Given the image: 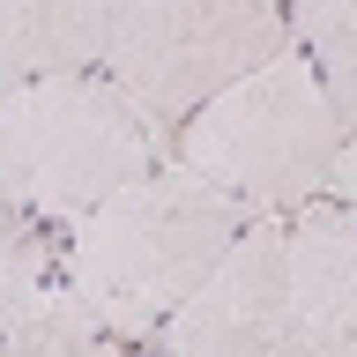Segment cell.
I'll return each instance as SVG.
<instances>
[{
    "instance_id": "6da1fadb",
    "label": "cell",
    "mask_w": 357,
    "mask_h": 357,
    "mask_svg": "<svg viewBox=\"0 0 357 357\" xmlns=\"http://www.w3.org/2000/svg\"><path fill=\"white\" fill-rule=\"evenodd\" d=\"M245 223H253L245 201H231L186 164H164V172L119 186L112 201H97L89 216L67 223L60 275L89 298V312L119 342H134L194 298V283L223 261V245Z\"/></svg>"
},
{
    "instance_id": "7a4b0ae2",
    "label": "cell",
    "mask_w": 357,
    "mask_h": 357,
    "mask_svg": "<svg viewBox=\"0 0 357 357\" xmlns=\"http://www.w3.org/2000/svg\"><path fill=\"white\" fill-rule=\"evenodd\" d=\"M342 142L350 134L320 89L312 52L283 45L275 60H261L253 75L216 89L178 127V164L201 172L208 186H223L231 201H245L253 216H275V208H305L328 186Z\"/></svg>"
},
{
    "instance_id": "3957f363",
    "label": "cell",
    "mask_w": 357,
    "mask_h": 357,
    "mask_svg": "<svg viewBox=\"0 0 357 357\" xmlns=\"http://www.w3.org/2000/svg\"><path fill=\"white\" fill-rule=\"evenodd\" d=\"M164 142L172 127H156L112 75H52L0 97V156L38 223H75L149 178Z\"/></svg>"
},
{
    "instance_id": "277c9868",
    "label": "cell",
    "mask_w": 357,
    "mask_h": 357,
    "mask_svg": "<svg viewBox=\"0 0 357 357\" xmlns=\"http://www.w3.org/2000/svg\"><path fill=\"white\" fill-rule=\"evenodd\" d=\"M290 45L283 0H112L105 75L156 127L194 119L216 89Z\"/></svg>"
},
{
    "instance_id": "5b68a950",
    "label": "cell",
    "mask_w": 357,
    "mask_h": 357,
    "mask_svg": "<svg viewBox=\"0 0 357 357\" xmlns=\"http://www.w3.org/2000/svg\"><path fill=\"white\" fill-rule=\"evenodd\" d=\"M164 357H298L290 320V223H245L194 298L164 320Z\"/></svg>"
},
{
    "instance_id": "8992f818",
    "label": "cell",
    "mask_w": 357,
    "mask_h": 357,
    "mask_svg": "<svg viewBox=\"0 0 357 357\" xmlns=\"http://www.w3.org/2000/svg\"><path fill=\"white\" fill-rule=\"evenodd\" d=\"M298 357H357V201H305L290 223Z\"/></svg>"
},
{
    "instance_id": "52a82bcc",
    "label": "cell",
    "mask_w": 357,
    "mask_h": 357,
    "mask_svg": "<svg viewBox=\"0 0 357 357\" xmlns=\"http://www.w3.org/2000/svg\"><path fill=\"white\" fill-rule=\"evenodd\" d=\"M112 0H0V97L105 60Z\"/></svg>"
},
{
    "instance_id": "ba28073f",
    "label": "cell",
    "mask_w": 357,
    "mask_h": 357,
    "mask_svg": "<svg viewBox=\"0 0 357 357\" xmlns=\"http://www.w3.org/2000/svg\"><path fill=\"white\" fill-rule=\"evenodd\" d=\"M0 357H119V335L89 312L67 275H52L15 320H0Z\"/></svg>"
},
{
    "instance_id": "9c48e42d",
    "label": "cell",
    "mask_w": 357,
    "mask_h": 357,
    "mask_svg": "<svg viewBox=\"0 0 357 357\" xmlns=\"http://www.w3.org/2000/svg\"><path fill=\"white\" fill-rule=\"evenodd\" d=\"M52 283V245L38 231H0V320H15Z\"/></svg>"
},
{
    "instance_id": "30bf717a",
    "label": "cell",
    "mask_w": 357,
    "mask_h": 357,
    "mask_svg": "<svg viewBox=\"0 0 357 357\" xmlns=\"http://www.w3.org/2000/svg\"><path fill=\"white\" fill-rule=\"evenodd\" d=\"M305 52H312V67H320V89H328L342 134H357V30H335V38L305 45Z\"/></svg>"
},
{
    "instance_id": "8fae6325",
    "label": "cell",
    "mask_w": 357,
    "mask_h": 357,
    "mask_svg": "<svg viewBox=\"0 0 357 357\" xmlns=\"http://www.w3.org/2000/svg\"><path fill=\"white\" fill-rule=\"evenodd\" d=\"M335 30H357V0H290V45H320Z\"/></svg>"
},
{
    "instance_id": "7c38bea8",
    "label": "cell",
    "mask_w": 357,
    "mask_h": 357,
    "mask_svg": "<svg viewBox=\"0 0 357 357\" xmlns=\"http://www.w3.org/2000/svg\"><path fill=\"white\" fill-rule=\"evenodd\" d=\"M0 231H38V216L22 208V194H15V178H8V156H0Z\"/></svg>"
},
{
    "instance_id": "4fadbf2b",
    "label": "cell",
    "mask_w": 357,
    "mask_h": 357,
    "mask_svg": "<svg viewBox=\"0 0 357 357\" xmlns=\"http://www.w3.org/2000/svg\"><path fill=\"white\" fill-rule=\"evenodd\" d=\"M328 186H335V194H342V201H357V134H350V142H342V156H335Z\"/></svg>"
}]
</instances>
